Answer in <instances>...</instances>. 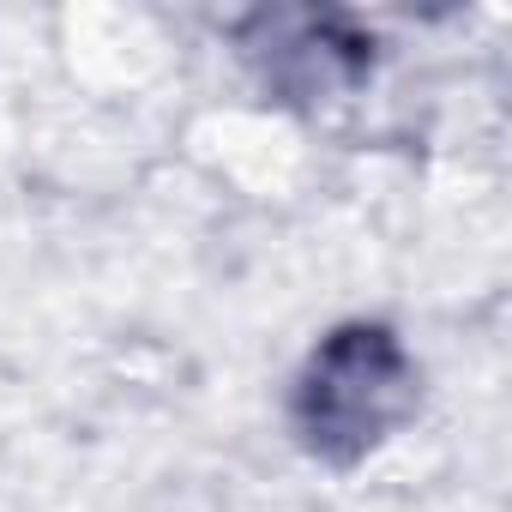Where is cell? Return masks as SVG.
Returning <instances> with one entry per match:
<instances>
[{
	"instance_id": "obj_1",
	"label": "cell",
	"mask_w": 512,
	"mask_h": 512,
	"mask_svg": "<svg viewBox=\"0 0 512 512\" xmlns=\"http://www.w3.org/2000/svg\"><path fill=\"white\" fill-rule=\"evenodd\" d=\"M290 434L326 470H356L422 410V368L386 320L332 326L290 380Z\"/></svg>"
},
{
	"instance_id": "obj_2",
	"label": "cell",
	"mask_w": 512,
	"mask_h": 512,
	"mask_svg": "<svg viewBox=\"0 0 512 512\" xmlns=\"http://www.w3.org/2000/svg\"><path fill=\"white\" fill-rule=\"evenodd\" d=\"M235 49L278 103H332L368 85L374 37L332 7H266L235 25Z\"/></svg>"
}]
</instances>
